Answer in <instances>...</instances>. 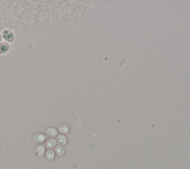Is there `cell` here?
Instances as JSON below:
<instances>
[{"mask_svg":"<svg viewBox=\"0 0 190 169\" xmlns=\"http://www.w3.org/2000/svg\"><path fill=\"white\" fill-rule=\"evenodd\" d=\"M58 142L61 144H66L67 143V138L63 135H60L58 136Z\"/></svg>","mask_w":190,"mask_h":169,"instance_id":"cell-4","label":"cell"},{"mask_svg":"<svg viewBox=\"0 0 190 169\" xmlns=\"http://www.w3.org/2000/svg\"><path fill=\"white\" fill-rule=\"evenodd\" d=\"M56 153H57V155L59 156H62L63 154H64V149L62 147H60V146H59V147H57L56 148Z\"/></svg>","mask_w":190,"mask_h":169,"instance_id":"cell-7","label":"cell"},{"mask_svg":"<svg viewBox=\"0 0 190 169\" xmlns=\"http://www.w3.org/2000/svg\"><path fill=\"white\" fill-rule=\"evenodd\" d=\"M46 145H47L48 148H53V147H54L56 145V141L54 140V139H49L46 142Z\"/></svg>","mask_w":190,"mask_h":169,"instance_id":"cell-6","label":"cell"},{"mask_svg":"<svg viewBox=\"0 0 190 169\" xmlns=\"http://www.w3.org/2000/svg\"><path fill=\"white\" fill-rule=\"evenodd\" d=\"M59 131L62 133H67L69 132V128L68 126L66 125V124H62L59 126Z\"/></svg>","mask_w":190,"mask_h":169,"instance_id":"cell-2","label":"cell"},{"mask_svg":"<svg viewBox=\"0 0 190 169\" xmlns=\"http://www.w3.org/2000/svg\"><path fill=\"white\" fill-rule=\"evenodd\" d=\"M45 139H46V136L43 134H37L34 136V140L38 143H41L42 142H44Z\"/></svg>","mask_w":190,"mask_h":169,"instance_id":"cell-1","label":"cell"},{"mask_svg":"<svg viewBox=\"0 0 190 169\" xmlns=\"http://www.w3.org/2000/svg\"><path fill=\"white\" fill-rule=\"evenodd\" d=\"M47 133L50 136H54L57 134V130L55 128H50L47 130Z\"/></svg>","mask_w":190,"mask_h":169,"instance_id":"cell-3","label":"cell"},{"mask_svg":"<svg viewBox=\"0 0 190 169\" xmlns=\"http://www.w3.org/2000/svg\"><path fill=\"white\" fill-rule=\"evenodd\" d=\"M47 159H48V160H52V159H54V151H48V152H47Z\"/></svg>","mask_w":190,"mask_h":169,"instance_id":"cell-8","label":"cell"},{"mask_svg":"<svg viewBox=\"0 0 190 169\" xmlns=\"http://www.w3.org/2000/svg\"><path fill=\"white\" fill-rule=\"evenodd\" d=\"M44 152H45V148L42 145L38 146L37 148V153L38 155L39 156H42V155H43Z\"/></svg>","mask_w":190,"mask_h":169,"instance_id":"cell-5","label":"cell"}]
</instances>
